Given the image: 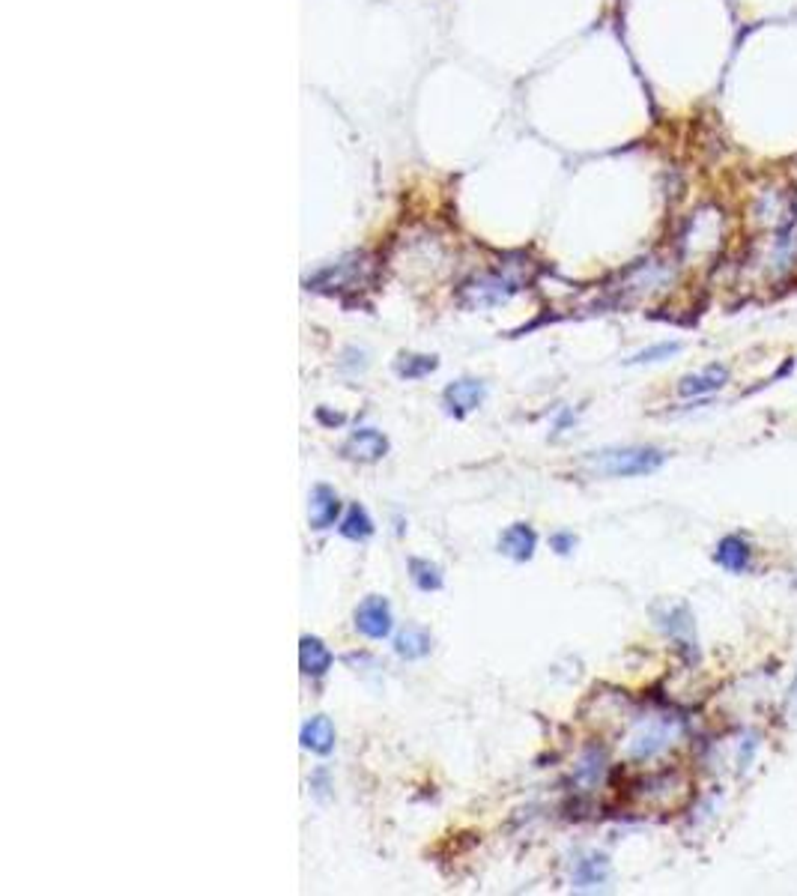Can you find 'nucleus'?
Returning <instances> with one entry per match:
<instances>
[{"instance_id": "obj_5", "label": "nucleus", "mask_w": 797, "mask_h": 896, "mask_svg": "<svg viewBox=\"0 0 797 896\" xmlns=\"http://www.w3.org/2000/svg\"><path fill=\"white\" fill-rule=\"evenodd\" d=\"M341 451H343V458H350V460L376 463V460L385 458V451H389V439H385L380 430L362 427V430H355V434L347 442H343Z\"/></svg>"}, {"instance_id": "obj_23", "label": "nucleus", "mask_w": 797, "mask_h": 896, "mask_svg": "<svg viewBox=\"0 0 797 896\" xmlns=\"http://www.w3.org/2000/svg\"><path fill=\"white\" fill-rule=\"evenodd\" d=\"M317 416H320V422H329V425H343V416H338V413H335V416H329L326 409H320Z\"/></svg>"}, {"instance_id": "obj_18", "label": "nucleus", "mask_w": 797, "mask_h": 896, "mask_svg": "<svg viewBox=\"0 0 797 896\" xmlns=\"http://www.w3.org/2000/svg\"><path fill=\"white\" fill-rule=\"evenodd\" d=\"M341 535L350 538V541H368L373 535V520L368 517V511L362 505H350L347 517L341 520Z\"/></svg>"}, {"instance_id": "obj_15", "label": "nucleus", "mask_w": 797, "mask_h": 896, "mask_svg": "<svg viewBox=\"0 0 797 896\" xmlns=\"http://www.w3.org/2000/svg\"><path fill=\"white\" fill-rule=\"evenodd\" d=\"M430 649H434V640H430L424 628H406L394 640V652L406 657V661H418V657L430 654Z\"/></svg>"}, {"instance_id": "obj_2", "label": "nucleus", "mask_w": 797, "mask_h": 896, "mask_svg": "<svg viewBox=\"0 0 797 896\" xmlns=\"http://www.w3.org/2000/svg\"><path fill=\"white\" fill-rule=\"evenodd\" d=\"M394 628L392 619V607L389 601L380 595L364 598L359 607H355V631L364 633L368 640H385Z\"/></svg>"}, {"instance_id": "obj_20", "label": "nucleus", "mask_w": 797, "mask_h": 896, "mask_svg": "<svg viewBox=\"0 0 797 896\" xmlns=\"http://www.w3.org/2000/svg\"><path fill=\"white\" fill-rule=\"evenodd\" d=\"M675 353H681V344L678 341H663V344H654V347H645L639 350L633 359H628L630 365H651V362H663V359H672Z\"/></svg>"}, {"instance_id": "obj_1", "label": "nucleus", "mask_w": 797, "mask_h": 896, "mask_svg": "<svg viewBox=\"0 0 797 896\" xmlns=\"http://www.w3.org/2000/svg\"><path fill=\"white\" fill-rule=\"evenodd\" d=\"M588 469L612 479H633V475H651L666 463V451L651 446H628V448H603L586 458Z\"/></svg>"}, {"instance_id": "obj_19", "label": "nucleus", "mask_w": 797, "mask_h": 896, "mask_svg": "<svg viewBox=\"0 0 797 896\" xmlns=\"http://www.w3.org/2000/svg\"><path fill=\"white\" fill-rule=\"evenodd\" d=\"M409 574H413V582L422 592L443 589V571H439V565L427 562V559H409Z\"/></svg>"}, {"instance_id": "obj_13", "label": "nucleus", "mask_w": 797, "mask_h": 896, "mask_svg": "<svg viewBox=\"0 0 797 896\" xmlns=\"http://www.w3.org/2000/svg\"><path fill=\"white\" fill-rule=\"evenodd\" d=\"M717 565L731 571V574H741L750 565V544L741 535H726L723 541L717 544Z\"/></svg>"}, {"instance_id": "obj_6", "label": "nucleus", "mask_w": 797, "mask_h": 896, "mask_svg": "<svg viewBox=\"0 0 797 896\" xmlns=\"http://www.w3.org/2000/svg\"><path fill=\"white\" fill-rule=\"evenodd\" d=\"M726 383H729L726 365H708V368H702V371L681 376V383H678V395H681V397H705V395L720 392Z\"/></svg>"}, {"instance_id": "obj_22", "label": "nucleus", "mask_w": 797, "mask_h": 896, "mask_svg": "<svg viewBox=\"0 0 797 896\" xmlns=\"http://www.w3.org/2000/svg\"><path fill=\"white\" fill-rule=\"evenodd\" d=\"M785 711H789V720L797 726V675L792 682V694H789V705H785Z\"/></svg>"}, {"instance_id": "obj_9", "label": "nucleus", "mask_w": 797, "mask_h": 896, "mask_svg": "<svg viewBox=\"0 0 797 896\" xmlns=\"http://www.w3.org/2000/svg\"><path fill=\"white\" fill-rule=\"evenodd\" d=\"M308 520L314 529H329V526H335L338 520V514H341V499H338V493L329 488V484H317L314 490H311V499H308Z\"/></svg>"}, {"instance_id": "obj_12", "label": "nucleus", "mask_w": 797, "mask_h": 896, "mask_svg": "<svg viewBox=\"0 0 797 896\" xmlns=\"http://www.w3.org/2000/svg\"><path fill=\"white\" fill-rule=\"evenodd\" d=\"M301 747L317 753V756H326L335 747V726L326 715H317L311 717L305 726H301Z\"/></svg>"}, {"instance_id": "obj_17", "label": "nucleus", "mask_w": 797, "mask_h": 896, "mask_svg": "<svg viewBox=\"0 0 797 896\" xmlns=\"http://www.w3.org/2000/svg\"><path fill=\"white\" fill-rule=\"evenodd\" d=\"M439 368L436 355H415V353H404L401 359L394 362V371L401 380H422V376L434 374Z\"/></svg>"}, {"instance_id": "obj_21", "label": "nucleus", "mask_w": 797, "mask_h": 896, "mask_svg": "<svg viewBox=\"0 0 797 896\" xmlns=\"http://www.w3.org/2000/svg\"><path fill=\"white\" fill-rule=\"evenodd\" d=\"M549 544H553V550L558 556H567L570 550L577 547V538H574V532H556L553 538H549Z\"/></svg>"}, {"instance_id": "obj_16", "label": "nucleus", "mask_w": 797, "mask_h": 896, "mask_svg": "<svg viewBox=\"0 0 797 896\" xmlns=\"http://www.w3.org/2000/svg\"><path fill=\"white\" fill-rule=\"evenodd\" d=\"M607 876H609V863L603 855H588L583 860H577V870H574L577 888L591 891V888H598V884L607 881Z\"/></svg>"}, {"instance_id": "obj_11", "label": "nucleus", "mask_w": 797, "mask_h": 896, "mask_svg": "<svg viewBox=\"0 0 797 896\" xmlns=\"http://www.w3.org/2000/svg\"><path fill=\"white\" fill-rule=\"evenodd\" d=\"M299 666L301 673L311 678L326 675L332 669V652L326 649V643L317 640V636H301L299 643Z\"/></svg>"}, {"instance_id": "obj_14", "label": "nucleus", "mask_w": 797, "mask_h": 896, "mask_svg": "<svg viewBox=\"0 0 797 896\" xmlns=\"http://www.w3.org/2000/svg\"><path fill=\"white\" fill-rule=\"evenodd\" d=\"M514 284L508 278H499V275H487L481 282L469 284L466 294H472V305H496V302H505L514 294Z\"/></svg>"}, {"instance_id": "obj_4", "label": "nucleus", "mask_w": 797, "mask_h": 896, "mask_svg": "<svg viewBox=\"0 0 797 896\" xmlns=\"http://www.w3.org/2000/svg\"><path fill=\"white\" fill-rule=\"evenodd\" d=\"M484 397H487V386L481 380H457L443 392L445 409L455 418H466L469 413H475L484 404Z\"/></svg>"}, {"instance_id": "obj_10", "label": "nucleus", "mask_w": 797, "mask_h": 896, "mask_svg": "<svg viewBox=\"0 0 797 896\" xmlns=\"http://www.w3.org/2000/svg\"><path fill=\"white\" fill-rule=\"evenodd\" d=\"M657 624L675 636V640H693V613L687 603H666V607H657Z\"/></svg>"}, {"instance_id": "obj_7", "label": "nucleus", "mask_w": 797, "mask_h": 896, "mask_svg": "<svg viewBox=\"0 0 797 896\" xmlns=\"http://www.w3.org/2000/svg\"><path fill=\"white\" fill-rule=\"evenodd\" d=\"M362 261H364L362 254H353V257H347V261H341V263H335V266L322 269L320 275H314V282H308V284H314V290L359 287V282H362V269H364Z\"/></svg>"}, {"instance_id": "obj_8", "label": "nucleus", "mask_w": 797, "mask_h": 896, "mask_svg": "<svg viewBox=\"0 0 797 896\" xmlns=\"http://www.w3.org/2000/svg\"><path fill=\"white\" fill-rule=\"evenodd\" d=\"M537 547V535L529 523H514L499 535V553L514 559V562H529L535 556Z\"/></svg>"}, {"instance_id": "obj_3", "label": "nucleus", "mask_w": 797, "mask_h": 896, "mask_svg": "<svg viewBox=\"0 0 797 896\" xmlns=\"http://www.w3.org/2000/svg\"><path fill=\"white\" fill-rule=\"evenodd\" d=\"M675 738V726L666 720H654V723H642V726L633 732V738L628 744V753L633 759H651V756L663 753Z\"/></svg>"}]
</instances>
